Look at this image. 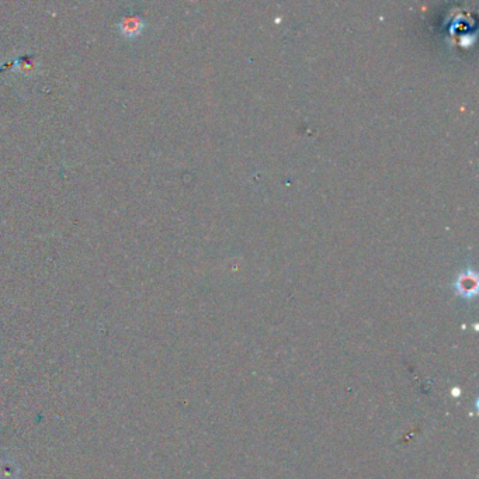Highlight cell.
<instances>
[{
  "label": "cell",
  "instance_id": "cell-1",
  "mask_svg": "<svg viewBox=\"0 0 479 479\" xmlns=\"http://www.w3.org/2000/svg\"><path fill=\"white\" fill-rule=\"evenodd\" d=\"M119 30L124 37L134 38L142 32L144 21L138 16H126L119 21Z\"/></svg>",
  "mask_w": 479,
  "mask_h": 479
}]
</instances>
